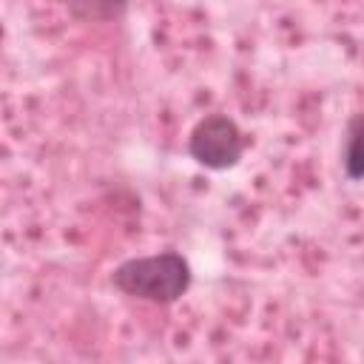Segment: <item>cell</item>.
Wrapping results in <instances>:
<instances>
[{"label":"cell","instance_id":"cell-1","mask_svg":"<svg viewBox=\"0 0 364 364\" xmlns=\"http://www.w3.org/2000/svg\"><path fill=\"white\" fill-rule=\"evenodd\" d=\"M193 282L191 264L176 250H159L148 256H131L119 262L111 273V284L148 304H173L179 301Z\"/></svg>","mask_w":364,"mask_h":364},{"label":"cell","instance_id":"cell-2","mask_svg":"<svg viewBox=\"0 0 364 364\" xmlns=\"http://www.w3.org/2000/svg\"><path fill=\"white\" fill-rule=\"evenodd\" d=\"M247 148V136L239 128V122L228 114H208L202 117L191 136H188V154L196 165L208 171H228L233 168Z\"/></svg>","mask_w":364,"mask_h":364},{"label":"cell","instance_id":"cell-3","mask_svg":"<svg viewBox=\"0 0 364 364\" xmlns=\"http://www.w3.org/2000/svg\"><path fill=\"white\" fill-rule=\"evenodd\" d=\"M341 171L347 179H364V111L353 114L344 125L341 139Z\"/></svg>","mask_w":364,"mask_h":364}]
</instances>
